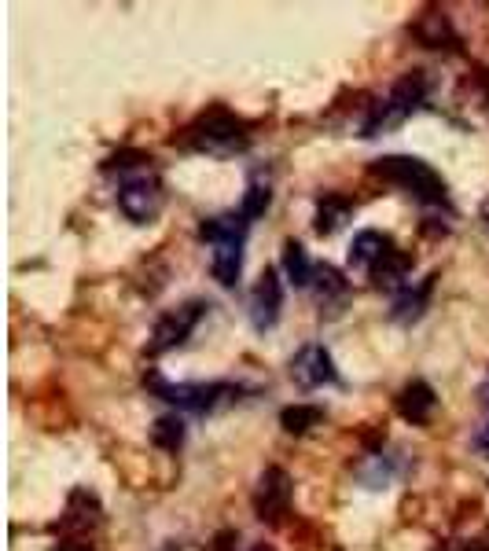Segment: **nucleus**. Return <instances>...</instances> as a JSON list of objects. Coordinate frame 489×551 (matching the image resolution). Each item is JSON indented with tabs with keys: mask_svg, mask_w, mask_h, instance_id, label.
Segmentation results:
<instances>
[{
	"mask_svg": "<svg viewBox=\"0 0 489 551\" xmlns=\"http://www.w3.org/2000/svg\"><path fill=\"white\" fill-rule=\"evenodd\" d=\"M206 313V302H184L181 309H173V313H166L155 324V335H151V357H159V353H166V349L173 346H184L188 338H192V331L199 327V320H203Z\"/></svg>",
	"mask_w": 489,
	"mask_h": 551,
	"instance_id": "nucleus-7",
	"label": "nucleus"
},
{
	"mask_svg": "<svg viewBox=\"0 0 489 551\" xmlns=\"http://www.w3.org/2000/svg\"><path fill=\"white\" fill-rule=\"evenodd\" d=\"M478 397H482V405L489 408V379H486V383H482V390H478Z\"/></svg>",
	"mask_w": 489,
	"mask_h": 551,
	"instance_id": "nucleus-25",
	"label": "nucleus"
},
{
	"mask_svg": "<svg viewBox=\"0 0 489 551\" xmlns=\"http://www.w3.org/2000/svg\"><path fill=\"white\" fill-rule=\"evenodd\" d=\"M184 144L195 147V151H206V155H236V151L251 144V129H247L243 118L214 107L188 129Z\"/></svg>",
	"mask_w": 489,
	"mask_h": 551,
	"instance_id": "nucleus-4",
	"label": "nucleus"
},
{
	"mask_svg": "<svg viewBox=\"0 0 489 551\" xmlns=\"http://www.w3.org/2000/svg\"><path fill=\"white\" fill-rule=\"evenodd\" d=\"M151 390L162 397V401H170L173 408H181V412H195V416H206V412H214L225 397L239 394L232 383H162V379H151Z\"/></svg>",
	"mask_w": 489,
	"mask_h": 551,
	"instance_id": "nucleus-6",
	"label": "nucleus"
},
{
	"mask_svg": "<svg viewBox=\"0 0 489 551\" xmlns=\"http://www.w3.org/2000/svg\"><path fill=\"white\" fill-rule=\"evenodd\" d=\"M151 441L166 452H177L184 445V419L181 416H162L151 427Z\"/></svg>",
	"mask_w": 489,
	"mask_h": 551,
	"instance_id": "nucleus-20",
	"label": "nucleus"
},
{
	"mask_svg": "<svg viewBox=\"0 0 489 551\" xmlns=\"http://www.w3.org/2000/svg\"><path fill=\"white\" fill-rule=\"evenodd\" d=\"M390 250H394V239L376 232V228H368V232H357L350 243V269L353 272H376V265L387 258Z\"/></svg>",
	"mask_w": 489,
	"mask_h": 551,
	"instance_id": "nucleus-11",
	"label": "nucleus"
},
{
	"mask_svg": "<svg viewBox=\"0 0 489 551\" xmlns=\"http://www.w3.org/2000/svg\"><path fill=\"white\" fill-rule=\"evenodd\" d=\"M423 100H427V78H423L420 70H416V74H405V78L368 111L361 136H379L387 133V129H398L405 118H412V114L420 111Z\"/></svg>",
	"mask_w": 489,
	"mask_h": 551,
	"instance_id": "nucleus-3",
	"label": "nucleus"
},
{
	"mask_svg": "<svg viewBox=\"0 0 489 551\" xmlns=\"http://www.w3.org/2000/svg\"><path fill=\"white\" fill-rule=\"evenodd\" d=\"M313 280H317L320 302H324V305L335 302V298H342V294H346V280H342L335 269H328V265H324V269H317V276H313Z\"/></svg>",
	"mask_w": 489,
	"mask_h": 551,
	"instance_id": "nucleus-21",
	"label": "nucleus"
},
{
	"mask_svg": "<svg viewBox=\"0 0 489 551\" xmlns=\"http://www.w3.org/2000/svg\"><path fill=\"white\" fill-rule=\"evenodd\" d=\"M291 379L306 390H317V386H335L339 383V372H335V360L320 342H309L291 357Z\"/></svg>",
	"mask_w": 489,
	"mask_h": 551,
	"instance_id": "nucleus-8",
	"label": "nucleus"
},
{
	"mask_svg": "<svg viewBox=\"0 0 489 551\" xmlns=\"http://www.w3.org/2000/svg\"><path fill=\"white\" fill-rule=\"evenodd\" d=\"M96 522H100V504H96V496L78 489V493L70 496L67 515L59 518V529H92Z\"/></svg>",
	"mask_w": 489,
	"mask_h": 551,
	"instance_id": "nucleus-15",
	"label": "nucleus"
},
{
	"mask_svg": "<svg viewBox=\"0 0 489 551\" xmlns=\"http://www.w3.org/2000/svg\"><path fill=\"white\" fill-rule=\"evenodd\" d=\"M353 214V203L346 195H324L317 203V232L320 236H331V232H339Z\"/></svg>",
	"mask_w": 489,
	"mask_h": 551,
	"instance_id": "nucleus-16",
	"label": "nucleus"
},
{
	"mask_svg": "<svg viewBox=\"0 0 489 551\" xmlns=\"http://www.w3.org/2000/svg\"><path fill=\"white\" fill-rule=\"evenodd\" d=\"M162 203H166V192H162V180L155 177V173L126 177L122 188H118V210H122L133 225H151V221L162 214Z\"/></svg>",
	"mask_w": 489,
	"mask_h": 551,
	"instance_id": "nucleus-5",
	"label": "nucleus"
},
{
	"mask_svg": "<svg viewBox=\"0 0 489 551\" xmlns=\"http://www.w3.org/2000/svg\"><path fill=\"white\" fill-rule=\"evenodd\" d=\"M431 287H434V276H427V280L420 283V287H401L398 298H394V309H390V316L394 320H401V324H412V320H420L423 309H427V298H431Z\"/></svg>",
	"mask_w": 489,
	"mask_h": 551,
	"instance_id": "nucleus-13",
	"label": "nucleus"
},
{
	"mask_svg": "<svg viewBox=\"0 0 489 551\" xmlns=\"http://www.w3.org/2000/svg\"><path fill=\"white\" fill-rule=\"evenodd\" d=\"M56 551H89V548H85V544H74V540H67V544H59Z\"/></svg>",
	"mask_w": 489,
	"mask_h": 551,
	"instance_id": "nucleus-24",
	"label": "nucleus"
},
{
	"mask_svg": "<svg viewBox=\"0 0 489 551\" xmlns=\"http://www.w3.org/2000/svg\"><path fill=\"white\" fill-rule=\"evenodd\" d=\"M372 173L390 184H398L405 192L423 206H445L449 203V195H445V180L434 173L427 162L412 155H387V158H376L372 162Z\"/></svg>",
	"mask_w": 489,
	"mask_h": 551,
	"instance_id": "nucleus-2",
	"label": "nucleus"
},
{
	"mask_svg": "<svg viewBox=\"0 0 489 551\" xmlns=\"http://www.w3.org/2000/svg\"><path fill=\"white\" fill-rule=\"evenodd\" d=\"M273 203V184L262 177V173H254L251 184H247V195H243V203H239V214L254 221V217H262Z\"/></svg>",
	"mask_w": 489,
	"mask_h": 551,
	"instance_id": "nucleus-17",
	"label": "nucleus"
},
{
	"mask_svg": "<svg viewBox=\"0 0 489 551\" xmlns=\"http://www.w3.org/2000/svg\"><path fill=\"white\" fill-rule=\"evenodd\" d=\"M280 309H284V280L276 269H265L251 294V324L258 331H269L280 320Z\"/></svg>",
	"mask_w": 489,
	"mask_h": 551,
	"instance_id": "nucleus-9",
	"label": "nucleus"
},
{
	"mask_svg": "<svg viewBox=\"0 0 489 551\" xmlns=\"http://www.w3.org/2000/svg\"><path fill=\"white\" fill-rule=\"evenodd\" d=\"M434 408H438V397H434L431 383H423V379H412L405 390L398 394V412L401 419H409V423H431Z\"/></svg>",
	"mask_w": 489,
	"mask_h": 551,
	"instance_id": "nucleus-12",
	"label": "nucleus"
},
{
	"mask_svg": "<svg viewBox=\"0 0 489 551\" xmlns=\"http://www.w3.org/2000/svg\"><path fill=\"white\" fill-rule=\"evenodd\" d=\"M324 419V408L317 405H291L280 412V423H284L287 434H306V430H313Z\"/></svg>",
	"mask_w": 489,
	"mask_h": 551,
	"instance_id": "nucleus-19",
	"label": "nucleus"
},
{
	"mask_svg": "<svg viewBox=\"0 0 489 551\" xmlns=\"http://www.w3.org/2000/svg\"><path fill=\"white\" fill-rule=\"evenodd\" d=\"M482 221H486V228H489V199H486V206H482Z\"/></svg>",
	"mask_w": 489,
	"mask_h": 551,
	"instance_id": "nucleus-26",
	"label": "nucleus"
},
{
	"mask_svg": "<svg viewBox=\"0 0 489 551\" xmlns=\"http://www.w3.org/2000/svg\"><path fill=\"white\" fill-rule=\"evenodd\" d=\"M409 272H412V258L405 254V250H390L387 258L379 261L376 272H372V280L379 283V287H390V291H401V287H409Z\"/></svg>",
	"mask_w": 489,
	"mask_h": 551,
	"instance_id": "nucleus-14",
	"label": "nucleus"
},
{
	"mask_svg": "<svg viewBox=\"0 0 489 551\" xmlns=\"http://www.w3.org/2000/svg\"><path fill=\"white\" fill-rule=\"evenodd\" d=\"M287 504H291V478L280 467H269L254 493V511L262 522H280V515H287Z\"/></svg>",
	"mask_w": 489,
	"mask_h": 551,
	"instance_id": "nucleus-10",
	"label": "nucleus"
},
{
	"mask_svg": "<svg viewBox=\"0 0 489 551\" xmlns=\"http://www.w3.org/2000/svg\"><path fill=\"white\" fill-rule=\"evenodd\" d=\"M471 445H475V449L489 460V423H482V427L475 430V438H471Z\"/></svg>",
	"mask_w": 489,
	"mask_h": 551,
	"instance_id": "nucleus-22",
	"label": "nucleus"
},
{
	"mask_svg": "<svg viewBox=\"0 0 489 551\" xmlns=\"http://www.w3.org/2000/svg\"><path fill=\"white\" fill-rule=\"evenodd\" d=\"M251 551H273V548H265V544H258V548H251Z\"/></svg>",
	"mask_w": 489,
	"mask_h": 551,
	"instance_id": "nucleus-27",
	"label": "nucleus"
},
{
	"mask_svg": "<svg viewBox=\"0 0 489 551\" xmlns=\"http://www.w3.org/2000/svg\"><path fill=\"white\" fill-rule=\"evenodd\" d=\"M232 540H236V533H217L214 551H228V548H232Z\"/></svg>",
	"mask_w": 489,
	"mask_h": 551,
	"instance_id": "nucleus-23",
	"label": "nucleus"
},
{
	"mask_svg": "<svg viewBox=\"0 0 489 551\" xmlns=\"http://www.w3.org/2000/svg\"><path fill=\"white\" fill-rule=\"evenodd\" d=\"M284 272H287V280L295 283V287H309L313 283V276H317V269L309 265L306 258V250H302V243H284Z\"/></svg>",
	"mask_w": 489,
	"mask_h": 551,
	"instance_id": "nucleus-18",
	"label": "nucleus"
},
{
	"mask_svg": "<svg viewBox=\"0 0 489 551\" xmlns=\"http://www.w3.org/2000/svg\"><path fill=\"white\" fill-rule=\"evenodd\" d=\"M251 221L243 214H217L199 225V239L210 243V272L221 287H236L243 272V247H247Z\"/></svg>",
	"mask_w": 489,
	"mask_h": 551,
	"instance_id": "nucleus-1",
	"label": "nucleus"
}]
</instances>
